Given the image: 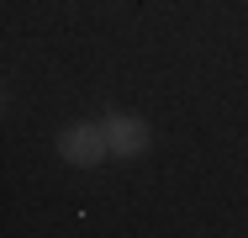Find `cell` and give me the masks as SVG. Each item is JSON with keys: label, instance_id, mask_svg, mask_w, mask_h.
I'll list each match as a JSON object with an SVG mask.
<instances>
[{"label": "cell", "instance_id": "6da1fadb", "mask_svg": "<svg viewBox=\"0 0 248 238\" xmlns=\"http://www.w3.org/2000/svg\"><path fill=\"white\" fill-rule=\"evenodd\" d=\"M58 159L74 164V170H100L111 159L106 122H69V127H58Z\"/></svg>", "mask_w": 248, "mask_h": 238}, {"label": "cell", "instance_id": "7a4b0ae2", "mask_svg": "<svg viewBox=\"0 0 248 238\" xmlns=\"http://www.w3.org/2000/svg\"><path fill=\"white\" fill-rule=\"evenodd\" d=\"M106 138H111L116 159H143L153 148V127H148V117H138V111H111L106 117Z\"/></svg>", "mask_w": 248, "mask_h": 238}]
</instances>
